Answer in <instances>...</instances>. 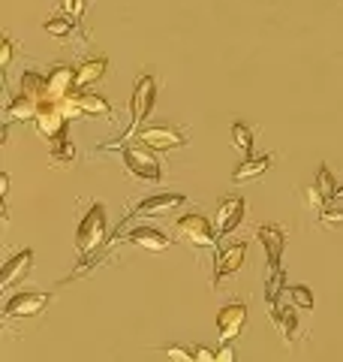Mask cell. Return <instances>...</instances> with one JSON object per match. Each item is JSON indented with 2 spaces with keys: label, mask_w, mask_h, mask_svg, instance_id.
<instances>
[{
  "label": "cell",
  "mask_w": 343,
  "mask_h": 362,
  "mask_svg": "<svg viewBox=\"0 0 343 362\" xmlns=\"http://www.w3.org/2000/svg\"><path fill=\"white\" fill-rule=\"evenodd\" d=\"M316 187L325 194V199H335V190H337V185H335V175H331L328 163H319V173H316Z\"/></svg>",
  "instance_id": "27"
},
{
  "label": "cell",
  "mask_w": 343,
  "mask_h": 362,
  "mask_svg": "<svg viewBox=\"0 0 343 362\" xmlns=\"http://www.w3.org/2000/svg\"><path fill=\"white\" fill-rule=\"evenodd\" d=\"M247 329V305L244 302H229L217 311V332L220 341H235Z\"/></svg>",
  "instance_id": "10"
},
{
  "label": "cell",
  "mask_w": 343,
  "mask_h": 362,
  "mask_svg": "<svg viewBox=\"0 0 343 362\" xmlns=\"http://www.w3.org/2000/svg\"><path fill=\"white\" fill-rule=\"evenodd\" d=\"M274 163V154H262V157H244L241 166L232 173V185H247V181H256L262 178L271 169Z\"/></svg>",
  "instance_id": "16"
},
{
  "label": "cell",
  "mask_w": 343,
  "mask_h": 362,
  "mask_svg": "<svg viewBox=\"0 0 343 362\" xmlns=\"http://www.w3.org/2000/svg\"><path fill=\"white\" fill-rule=\"evenodd\" d=\"M121 148V163L127 169V175L136 181H148V185H157L163 181V163L157 160V151L148 148L145 142H136V145H118Z\"/></svg>",
  "instance_id": "1"
},
{
  "label": "cell",
  "mask_w": 343,
  "mask_h": 362,
  "mask_svg": "<svg viewBox=\"0 0 343 362\" xmlns=\"http://www.w3.org/2000/svg\"><path fill=\"white\" fill-rule=\"evenodd\" d=\"M106 70H109V58H88V61H82L76 66V82H78V88H88V85H94V82H100L102 76H106Z\"/></svg>",
  "instance_id": "18"
},
{
  "label": "cell",
  "mask_w": 343,
  "mask_h": 362,
  "mask_svg": "<svg viewBox=\"0 0 343 362\" xmlns=\"http://www.w3.org/2000/svg\"><path fill=\"white\" fill-rule=\"evenodd\" d=\"M271 323L280 329L283 341H295V338H299V317H295V308L289 302L280 305V311H277V317H274Z\"/></svg>",
  "instance_id": "19"
},
{
  "label": "cell",
  "mask_w": 343,
  "mask_h": 362,
  "mask_svg": "<svg viewBox=\"0 0 343 362\" xmlns=\"http://www.w3.org/2000/svg\"><path fill=\"white\" fill-rule=\"evenodd\" d=\"M33 124H37V133L52 145L54 139L66 136V124H70V121L64 118L61 103H57L54 97H45L40 103V112H37V118H33Z\"/></svg>",
  "instance_id": "6"
},
{
  "label": "cell",
  "mask_w": 343,
  "mask_h": 362,
  "mask_svg": "<svg viewBox=\"0 0 343 362\" xmlns=\"http://www.w3.org/2000/svg\"><path fill=\"white\" fill-rule=\"evenodd\" d=\"M304 197H307V206H311L313 211H323V209H325V202H328L325 194H323V190H319L316 185H313V187H307V190H304Z\"/></svg>",
  "instance_id": "30"
},
{
  "label": "cell",
  "mask_w": 343,
  "mask_h": 362,
  "mask_svg": "<svg viewBox=\"0 0 343 362\" xmlns=\"http://www.w3.org/2000/svg\"><path fill=\"white\" fill-rule=\"evenodd\" d=\"M13 58H16V45H13V40H9V37H4V40H0V66L9 70Z\"/></svg>",
  "instance_id": "31"
},
{
  "label": "cell",
  "mask_w": 343,
  "mask_h": 362,
  "mask_svg": "<svg viewBox=\"0 0 343 362\" xmlns=\"http://www.w3.org/2000/svg\"><path fill=\"white\" fill-rule=\"evenodd\" d=\"M73 160H76V142L70 139V136L54 139L52 148H49V163L52 166H73Z\"/></svg>",
  "instance_id": "21"
},
{
  "label": "cell",
  "mask_w": 343,
  "mask_h": 362,
  "mask_svg": "<svg viewBox=\"0 0 343 362\" xmlns=\"http://www.w3.org/2000/svg\"><path fill=\"white\" fill-rule=\"evenodd\" d=\"M76 88H78V82H76V70H73V66L61 64V66H54V70H49V97L64 100L66 94H73Z\"/></svg>",
  "instance_id": "17"
},
{
  "label": "cell",
  "mask_w": 343,
  "mask_h": 362,
  "mask_svg": "<svg viewBox=\"0 0 343 362\" xmlns=\"http://www.w3.org/2000/svg\"><path fill=\"white\" fill-rule=\"evenodd\" d=\"M61 9L66 16H70L73 21H78L85 16V9H88V0H61Z\"/></svg>",
  "instance_id": "29"
},
{
  "label": "cell",
  "mask_w": 343,
  "mask_h": 362,
  "mask_svg": "<svg viewBox=\"0 0 343 362\" xmlns=\"http://www.w3.org/2000/svg\"><path fill=\"white\" fill-rule=\"evenodd\" d=\"M184 194H154V197H145V199H139L133 206V211L127 214V221H133V218H160V214H169V211H175V209H181L184 206Z\"/></svg>",
  "instance_id": "11"
},
{
  "label": "cell",
  "mask_w": 343,
  "mask_h": 362,
  "mask_svg": "<svg viewBox=\"0 0 343 362\" xmlns=\"http://www.w3.org/2000/svg\"><path fill=\"white\" fill-rule=\"evenodd\" d=\"M4 112H6V121H33L40 112V100H33L25 90H21L18 97H9V90H6Z\"/></svg>",
  "instance_id": "15"
},
{
  "label": "cell",
  "mask_w": 343,
  "mask_h": 362,
  "mask_svg": "<svg viewBox=\"0 0 343 362\" xmlns=\"http://www.w3.org/2000/svg\"><path fill=\"white\" fill-rule=\"evenodd\" d=\"M163 354L169 359H178V362H190L193 359V350H184V347H163Z\"/></svg>",
  "instance_id": "32"
},
{
  "label": "cell",
  "mask_w": 343,
  "mask_h": 362,
  "mask_svg": "<svg viewBox=\"0 0 343 362\" xmlns=\"http://www.w3.org/2000/svg\"><path fill=\"white\" fill-rule=\"evenodd\" d=\"M30 269H33V251L30 247L28 251H18L16 257H9L4 263V272H0V290L9 293L18 281H25L30 275Z\"/></svg>",
  "instance_id": "13"
},
{
  "label": "cell",
  "mask_w": 343,
  "mask_h": 362,
  "mask_svg": "<svg viewBox=\"0 0 343 362\" xmlns=\"http://www.w3.org/2000/svg\"><path fill=\"white\" fill-rule=\"evenodd\" d=\"M139 142H145L154 151H178L187 145L184 130L172 127V124H151V127L139 130Z\"/></svg>",
  "instance_id": "7"
},
{
  "label": "cell",
  "mask_w": 343,
  "mask_h": 362,
  "mask_svg": "<svg viewBox=\"0 0 343 362\" xmlns=\"http://www.w3.org/2000/svg\"><path fill=\"white\" fill-rule=\"evenodd\" d=\"M247 259V242H229L226 247H220V251L214 254V275H211V287L217 290V284H220L223 278H232L238 269L244 266Z\"/></svg>",
  "instance_id": "8"
},
{
  "label": "cell",
  "mask_w": 343,
  "mask_h": 362,
  "mask_svg": "<svg viewBox=\"0 0 343 362\" xmlns=\"http://www.w3.org/2000/svg\"><path fill=\"white\" fill-rule=\"evenodd\" d=\"M286 299H289L295 308H304V311H311L313 308V290L311 287H304V284H295L286 290Z\"/></svg>",
  "instance_id": "26"
},
{
  "label": "cell",
  "mask_w": 343,
  "mask_h": 362,
  "mask_svg": "<svg viewBox=\"0 0 343 362\" xmlns=\"http://www.w3.org/2000/svg\"><path fill=\"white\" fill-rule=\"evenodd\" d=\"M244 211H247L244 197H226L220 206H217V214H214V230H217V235L235 233L238 226H241V221H244Z\"/></svg>",
  "instance_id": "12"
},
{
  "label": "cell",
  "mask_w": 343,
  "mask_h": 362,
  "mask_svg": "<svg viewBox=\"0 0 343 362\" xmlns=\"http://www.w3.org/2000/svg\"><path fill=\"white\" fill-rule=\"evenodd\" d=\"M193 359H196V362H217V350H208V347H193Z\"/></svg>",
  "instance_id": "33"
},
{
  "label": "cell",
  "mask_w": 343,
  "mask_h": 362,
  "mask_svg": "<svg viewBox=\"0 0 343 362\" xmlns=\"http://www.w3.org/2000/svg\"><path fill=\"white\" fill-rule=\"evenodd\" d=\"M52 296L42 290H21V293H9L4 302V320H25V317H37L40 311L49 308Z\"/></svg>",
  "instance_id": "5"
},
{
  "label": "cell",
  "mask_w": 343,
  "mask_h": 362,
  "mask_svg": "<svg viewBox=\"0 0 343 362\" xmlns=\"http://www.w3.org/2000/svg\"><path fill=\"white\" fill-rule=\"evenodd\" d=\"M256 239L265 251V263H268V275L280 272V257H283V245H286V230L277 223H259L256 226Z\"/></svg>",
  "instance_id": "9"
},
{
  "label": "cell",
  "mask_w": 343,
  "mask_h": 362,
  "mask_svg": "<svg viewBox=\"0 0 343 362\" xmlns=\"http://www.w3.org/2000/svg\"><path fill=\"white\" fill-rule=\"evenodd\" d=\"M217 362H235V347H232V341H223V347L217 350Z\"/></svg>",
  "instance_id": "34"
},
{
  "label": "cell",
  "mask_w": 343,
  "mask_h": 362,
  "mask_svg": "<svg viewBox=\"0 0 343 362\" xmlns=\"http://www.w3.org/2000/svg\"><path fill=\"white\" fill-rule=\"evenodd\" d=\"M319 230H343V211L340 209H323L319 211Z\"/></svg>",
  "instance_id": "28"
},
{
  "label": "cell",
  "mask_w": 343,
  "mask_h": 362,
  "mask_svg": "<svg viewBox=\"0 0 343 362\" xmlns=\"http://www.w3.org/2000/svg\"><path fill=\"white\" fill-rule=\"evenodd\" d=\"M229 136H232V148L235 151H241L244 157H253V130H250L244 121H235L232 130H229Z\"/></svg>",
  "instance_id": "22"
},
{
  "label": "cell",
  "mask_w": 343,
  "mask_h": 362,
  "mask_svg": "<svg viewBox=\"0 0 343 362\" xmlns=\"http://www.w3.org/2000/svg\"><path fill=\"white\" fill-rule=\"evenodd\" d=\"M335 199H337V202H340V199H343V185H340V187H337V190H335Z\"/></svg>",
  "instance_id": "36"
},
{
  "label": "cell",
  "mask_w": 343,
  "mask_h": 362,
  "mask_svg": "<svg viewBox=\"0 0 343 362\" xmlns=\"http://www.w3.org/2000/svg\"><path fill=\"white\" fill-rule=\"evenodd\" d=\"M124 242L133 247H145V251H151V254H163L169 247V239L160 230H154V226H133V230L124 235Z\"/></svg>",
  "instance_id": "14"
},
{
  "label": "cell",
  "mask_w": 343,
  "mask_h": 362,
  "mask_svg": "<svg viewBox=\"0 0 343 362\" xmlns=\"http://www.w3.org/2000/svg\"><path fill=\"white\" fill-rule=\"evenodd\" d=\"M106 235H109L106 209H102L100 202H94V206L85 211L82 223H78V233H76V251H78V257H88V254H94L97 247H102Z\"/></svg>",
  "instance_id": "2"
},
{
  "label": "cell",
  "mask_w": 343,
  "mask_h": 362,
  "mask_svg": "<svg viewBox=\"0 0 343 362\" xmlns=\"http://www.w3.org/2000/svg\"><path fill=\"white\" fill-rule=\"evenodd\" d=\"M6 194H9V175H4V178H0V197L6 199Z\"/></svg>",
  "instance_id": "35"
},
{
  "label": "cell",
  "mask_w": 343,
  "mask_h": 362,
  "mask_svg": "<svg viewBox=\"0 0 343 362\" xmlns=\"http://www.w3.org/2000/svg\"><path fill=\"white\" fill-rule=\"evenodd\" d=\"M42 30L49 33V37H54V40H70L76 33V21H70V18H45Z\"/></svg>",
  "instance_id": "23"
},
{
  "label": "cell",
  "mask_w": 343,
  "mask_h": 362,
  "mask_svg": "<svg viewBox=\"0 0 343 362\" xmlns=\"http://www.w3.org/2000/svg\"><path fill=\"white\" fill-rule=\"evenodd\" d=\"M82 106H85V115H106V118H112L109 100L100 97V94H82Z\"/></svg>",
  "instance_id": "25"
},
{
  "label": "cell",
  "mask_w": 343,
  "mask_h": 362,
  "mask_svg": "<svg viewBox=\"0 0 343 362\" xmlns=\"http://www.w3.org/2000/svg\"><path fill=\"white\" fill-rule=\"evenodd\" d=\"M154 100H157V78H154V76H139V82H136V88H133V100H130V109H133L130 127L124 130V136H121L124 142H127L133 133L142 130V121L151 115ZM121 139H118V142H121Z\"/></svg>",
  "instance_id": "4"
},
{
  "label": "cell",
  "mask_w": 343,
  "mask_h": 362,
  "mask_svg": "<svg viewBox=\"0 0 343 362\" xmlns=\"http://www.w3.org/2000/svg\"><path fill=\"white\" fill-rule=\"evenodd\" d=\"M21 90H25V94H30L33 100H42L49 97V76H42V73H37V70H25L21 73Z\"/></svg>",
  "instance_id": "20"
},
{
  "label": "cell",
  "mask_w": 343,
  "mask_h": 362,
  "mask_svg": "<svg viewBox=\"0 0 343 362\" xmlns=\"http://www.w3.org/2000/svg\"><path fill=\"white\" fill-rule=\"evenodd\" d=\"M175 235L184 245L196 247V251H205V247H214L217 242V230L214 221H208L202 211H187L175 221Z\"/></svg>",
  "instance_id": "3"
},
{
  "label": "cell",
  "mask_w": 343,
  "mask_h": 362,
  "mask_svg": "<svg viewBox=\"0 0 343 362\" xmlns=\"http://www.w3.org/2000/svg\"><path fill=\"white\" fill-rule=\"evenodd\" d=\"M61 103V112H64V118L66 121H78V118H85V106H82V94H66L64 100H57Z\"/></svg>",
  "instance_id": "24"
}]
</instances>
